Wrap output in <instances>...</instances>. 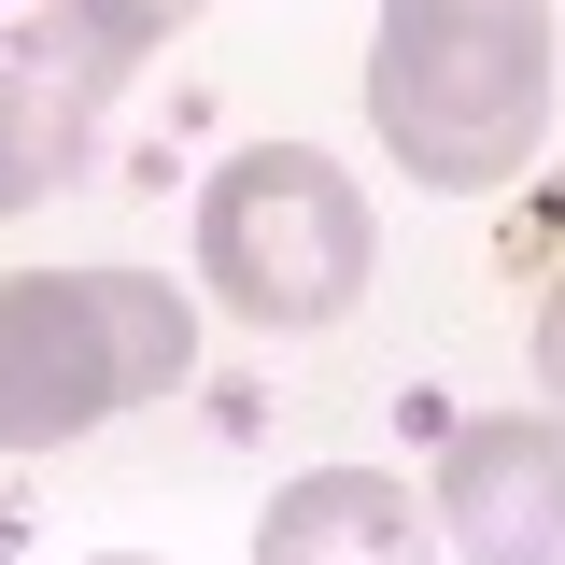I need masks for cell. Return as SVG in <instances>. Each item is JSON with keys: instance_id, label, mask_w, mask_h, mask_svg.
<instances>
[{"instance_id": "3", "label": "cell", "mask_w": 565, "mask_h": 565, "mask_svg": "<svg viewBox=\"0 0 565 565\" xmlns=\"http://www.w3.org/2000/svg\"><path fill=\"white\" fill-rule=\"evenodd\" d=\"M382 269V226H367V184H353L326 141H241L199 199V282L269 326V340H311L340 326Z\"/></svg>"}, {"instance_id": "4", "label": "cell", "mask_w": 565, "mask_h": 565, "mask_svg": "<svg viewBox=\"0 0 565 565\" xmlns=\"http://www.w3.org/2000/svg\"><path fill=\"white\" fill-rule=\"evenodd\" d=\"M141 43H114L85 0H43L0 29V212H43L99 156V114L128 99Z\"/></svg>"}, {"instance_id": "5", "label": "cell", "mask_w": 565, "mask_h": 565, "mask_svg": "<svg viewBox=\"0 0 565 565\" xmlns=\"http://www.w3.org/2000/svg\"><path fill=\"white\" fill-rule=\"evenodd\" d=\"M438 523L467 565H565V411H467L438 452Z\"/></svg>"}, {"instance_id": "8", "label": "cell", "mask_w": 565, "mask_h": 565, "mask_svg": "<svg viewBox=\"0 0 565 565\" xmlns=\"http://www.w3.org/2000/svg\"><path fill=\"white\" fill-rule=\"evenodd\" d=\"M537 382H552V411H565V269L537 282Z\"/></svg>"}, {"instance_id": "6", "label": "cell", "mask_w": 565, "mask_h": 565, "mask_svg": "<svg viewBox=\"0 0 565 565\" xmlns=\"http://www.w3.org/2000/svg\"><path fill=\"white\" fill-rule=\"evenodd\" d=\"M255 565H438V552H424V509L382 467H311V481L269 494Z\"/></svg>"}, {"instance_id": "1", "label": "cell", "mask_w": 565, "mask_h": 565, "mask_svg": "<svg viewBox=\"0 0 565 565\" xmlns=\"http://www.w3.org/2000/svg\"><path fill=\"white\" fill-rule=\"evenodd\" d=\"M552 14L537 0H382L367 29V128L396 141V170L438 199L523 184L552 141Z\"/></svg>"}, {"instance_id": "2", "label": "cell", "mask_w": 565, "mask_h": 565, "mask_svg": "<svg viewBox=\"0 0 565 565\" xmlns=\"http://www.w3.org/2000/svg\"><path fill=\"white\" fill-rule=\"evenodd\" d=\"M199 367V311L156 269H0V452H57Z\"/></svg>"}, {"instance_id": "7", "label": "cell", "mask_w": 565, "mask_h": 565, "mask_svg": "<svg viewBox=\"0 0 565 565\" xmlns=\"http://www.w3.org/2000/svg\"><path fill=\"white\" fill-rule=\"evenodd\" d=\"M85 14H99V29H114V43H141V57H156V43H170V29H199L212 0H85Z\"/></svg>"}, {"instance_id": "9", "label": "cell", "mask_w": 565, "mask_h": 565, "mask_svg": "<svg viewBox=\"0 0 565 565\" xmlns=\"http://www.w3.org/2000/svg\"><path fill=\"white\" fill-rule=\"evenodd\" d=\"M99 565H141V552H99Z\"/></svg>"}]
</instances>
